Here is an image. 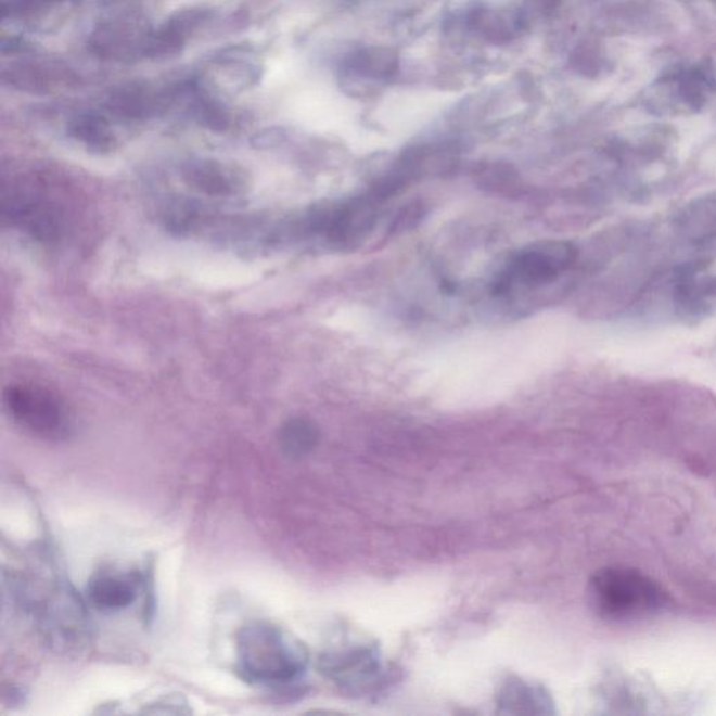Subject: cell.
<instances>
[{
    "mask_svg": "<svg viewBox=\"0 0 716 716\" xmlns=\"http://www.w3.org/2000/svg\"><path fill=\"white\" fill-rule=\"evenodd\" d=\"M150 34L152 31L135 18L106 22L101 24L91 36V51L100 57L119 61L146 57Z\"/></svg>",
    "mask_w": 716,
    "mask_h": 716,
    "instance_id": "7",
    "label": "cell"
},
{
    "mask_svg": "<svg viewBox=\"0 0 716 716\" xmlns=\"http://www.w3.org/2000/svg\"><path fill=\"white\" fill-rule=\"evenodd\" d=\"M3 80L22 91L52 93L77 84V76L69 67L56 64H17L3 71Z\"/></svg>",
    "mask_w": 716,
    "mask_h": 716,
    "instance_id": "10",
    "label": "cell"
},
{
    "mask_svg": "<svg viewBox=\"0 0 716 716\" xmlns=\"http://www.w3.org/2000/svg\"><path fill=\"white\" fill-rule=\"evenodd\" d=\"M139 587L138 574L103 570L89 579L87 598L99 611H124L137 601Z\"/></svg>",
    "mask_w": 716,
    "mask_h": 716,
    "instance_id": "9",
    "label": "cell"
},
{
    "mask_svg": "<svg viewBox=\"0 0 716 716\" xmlns=\"http://www.w3.org/2000/svg\"><path fill=\"white\" fill-rule=\"evenodd\" d=\"M716 93V72L708 61L675 66L648 91V108L660 114H695Z\"/></svg>",
    "mask_w": 716,
    "mask_h": 716,
    "instance_id": "4",
    "label": "cell"
},
{
    "mask_svg": "<svg viewBox=\"0 0 716 716\" xmlns=\"http://www.w3.org/2000/svg\"><path fill=\"white\" fill-rule=\"evenodd\" d=\"M711 2H713V3H715V4H716V0H711Z\"/></svg>",
    "mask_w": 716,
    "mask_h": 716,
    "instance_id": "17",
    "label": "cell"
},
{
    "mask_svg": "<svg viewBox=\"0 0 716 716\" xmlns=\"http://www.w3.org/2000/svg\"><path fill=\"white\" fill-rule=\"evenodd\" d=\"M681 234L691 241H708L716 236V196L699 197L681 210L677 219Z\"/></svg>",
    "mask_w": 716,
    "mask_h": 716,
    "instance_id": "13",
    "label": "cell"
},
{
    "mask_svg": "<svg viewBox=\"0 0 716 716\" xmlns=\"http://www.w3.org/2000/svg\"><path fill=\"white\" fill-rule=\"evenodd\" d=\"M187 181L209 195L231 196L244 190L243 174L234 166L216 159H201L186 169Z\"/></svg>",
    "mask_w": 716,
    "mask_h": 716,
    "instance_id": "11",
    "label": "cell"
},
{
    "mask_svg": "<svg viewBox=\"0 0 716 716\" xmlns=\"http://www.w3.org/2000/svg\"><path fill=\"white\" fill-rule=\"evenodd\" d=\"M705 265L681 266L675 276V307L686 321H701L716 308V276H705Z\"/></svg>",
    "mask_w": 716,
    "mask_h": 716,
    "instance_id": "6",
    "label": "cell"
},
{
    "mask_svg": "<svg viewBox=\"0 0 716 716\" xmlns=\"http://www.w3.org/2000/svg\"><path fill=\"white\" fill-rule=\"evenodd\" d=\"M423 215L424 209L420 203H410V205L405 206L404 209L399 212V215L395 217L394 222H392L391 226V232H394V234H400V232L413 229V227L418 226V222L422 220Z\"/></svg>",
    "mask_w": 716,
    "mask_h": 716,
    "instance_id": "16",
    "label": "cell"
},
{
    "mask_svg": "<svg viewBox=\"0 0 716 716\" xmlns=\"http://www.w3.org/2000/svg\"><path fill=\"white\" fill-rule=\"evenodd\" d=\"M71 132L77 140L87 146L105 152L114 146V135L111 132L108 120L99 114H84L71 125Z\"/></svg>",
    "mask_w": 716,
    "mask_h": 716,
    "instance_id": "15",
    "label": "cell"
},
{
    "mask_svg": "<svg viewBox=\"0 0 716 716\" xmlns=\"http://www.w3.org/2000/svg\"><path fill=\"white\" fill-rule=\"evenodd\" d=\"M578 250L565 241H546L529 246L516 255L498 278L496 294H507L515 287H539L554 282L577 260Z\"/></svg>",
    "mask_w": 716,
    "mask_h": 716,
    "instance_id": "5",
    "label": "cell"
},
{
    "mask_svg": "<svg viewBox=\"0 0 716 716\" xmlns=\"http://www.w3.org/2000/svg\"><path fill=\"white\" fill-rule=\"evenodd\" d=\"M319 665L329 679L350 690L370 689L380 680L382 672L379 656L366 647L327 653Z\"/></svg>",
    "mask_w": 716,
    "mask_h": 716,
    "instance_id": "8",
    "label": "cell"
},
{
    "mask_svg": "<svg viewBox=\"0 0 716 716\" xmlns=\"http://www.w3.org/2000/svg\"><path fill=\"white\" fill-rule=\"evenodd\" d=\"M590 603L611 622L643 621L661 613L670 598L656 580L630 568H604L589 584Z\"/></svg>",
    "mask_w": 716,
    "mask_h": 716,
    "instance_id": "2",
    "label": "cell"
},
{
    "mask_svg": "<svg viewBox=\"0 0 716 716\" xmlns=\"http://www.w3.org/2000/svg\"><path fill=\"white\" fill-rule=\"evenodd\" d=\"M9 418L33 437L60 442L71 432V415L53 392L33 384H14L3 392Z\"/></svg>",
    "mask_w": 716,
    "mask_h": 716,
    "instance_id": "3",
    "label": "cell"
},
{
    "mask_svg": "<svg viewBox=\"0 0 716 716\" xmlns=\"http://www.w3.org/2000/svg\"><path fill=\"white\" fill-rule=\"evenodd\" d=\"M279 445L292 458H302L311 452L319 439L317 425L304 418L290 419L279 430Z\"/></svg>",
    "mask_w": 716,
    "mask_h": 716,
    "instance_id": "14",
    "label": "cell"
},
{
    "mask_svg": "<svg viewBox=\"0 0 716 716\" xmlns=\"http://www.w3.org/2000/svg\"><path fill=\"white\" fill-rule=\"evenodd\" d=\"M308 653L284 628L263 621L245 624L235 638V667L250 685L279 686L306 672Z\"/></svg>",
    "mask_w": 716,
    "mask_h": 716,
    "instance_id": "1",
    "label": "cell"
},
{
    "mask_svg": "<svg viewBox=\"0 0 716 716\" xmlns=\"http://www.w3.org/2000/svg\"><path fill=\"white\" fill-rule=\"evenodd\" d=\"M498 705L506 714H551L553 701L541 687L525 683V681H508L502 687Z\"/></svg>",
    "mask_w": 716,
    "mask_h": 716,
    "instance_id": "12",
    "label": "cell"
}]
</instances>
